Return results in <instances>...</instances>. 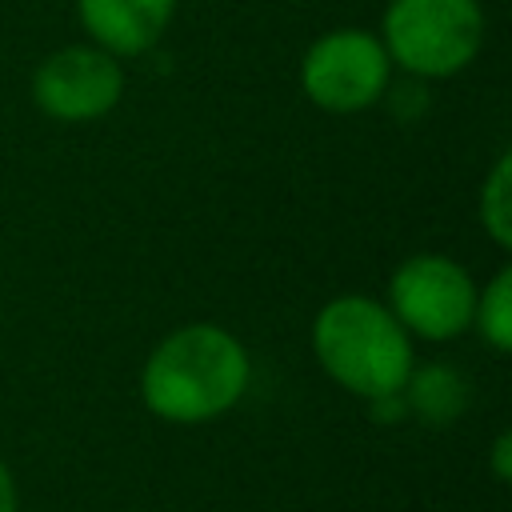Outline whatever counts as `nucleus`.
<instances>
[{"mask_svg":"<svg viewBox=\"0 0 512 512\" xmlns=\"http://www.w3.org/2000/svg\"><path fill=\"white\" fill-rule=\"evenodd\" d=\"M312 356L332 384L360 400L396 396L416 368L412 336L384 300L364 292L332 296L312 320Z\"/></svg>","mask_w":512,"mask_h":512,"instance_id":"2","label":"nucleus"},{"mask_svg":"<svg viewBox=\"0 0 512 512\" xmlns=\"http://www.w3.org/2000/svg\"><path fill=\"white\" fill-rule=\"evenodd\" d=\"M300 88L316 108L352 116L384 100L392 88V60L376 32L332 28L308 44L300 60Z\"/></svg>","mask_w":512,"mask_h":512,"instance_id":"4","label":"nucleus"},{"mask_svg":"<svg viewBox=\"0 0 512 512\" xmlns=\"http://www.w3.org/2000/svg\"><path fill=\"white\" fill-rule=\"evenodd\" d=\"M476 216L480 228L488 232V240L508 252L512 248V152H500L492 160V168L480 180V196H476Z\"/></svg>","mask_w":512,"mask_h":512,"instance_id":"9","label":"nucleus"},{"mask_svg":"<svg viewBox=\"0 0 512 512\" xmlns=\"http://www.w3.org/2000/svg\"><path fill=\"white\" fill-rule=\"evenodd\" d=\"M120 56L96 44H64L48 52L32 72V104L60 124H88L108 116L124 96Z\"/></svg>","mask_w":512,"mask_h":512,"instance_id":"6","label":"nucleus"},{"mask_svg":"<svg viewBox=\"0 0 512 512\" xmlns=\"http://www.w3.org/2000/svg\"><path fill=\"white\" fill-rule=\"evenodd\" d=\"M180 0H76V20L88 44L112 56H144L160 44Z\"/></svg>","mask_w":512,"mask_h":512,"instance_id":"7","label":"nucleus"},{"mask_svg":"<svg viewBox=\"0 0 512 512\" xmlns=\"http://www.w3.org/2000/svg\"><path fill=\"white\" fill-rule=\"evenodd\" d=\"M472 328L496 356H508L512 348V268L508 264L496 268V276L484 288H476Z\"/></svg>","mask_w":512,"mask_h":512,"instance_id":"10","label":"nucleus"},{"mask_svg":"<svg viewBox=\"0 0 512 512\" xmlns=\"http://www.w3.org/2000/svg\"><path fill=\"white\" fill-rule=\"evenodd\" d=\"M408 412H416L428 424H452L468 408V380L452 364H420L408 372L400 388Z\"/></svg>","mask_w":512,"mask_h":512,"instance_id":"8","label":"nucleus"},{"mask_svg":"<svg viewBox=\"0 0 512 512\" xmlns=\"http://www.w3.org/2000/svg\"><path fill=\"white\" fill-rule=\"evenodd\" d=\"M492 476H496L500 484L512 480V436H508V432H500V436L492 440Z\"/></svg>","mask_w":512,"mask_h":512,"instance_id":"11","label":"nucleus"},{"mask_svg":"<svg viewBox=\"0 0 512 512\" xmlns=\"http://www.w3.org/2000/svg\"><path fill=\"white\" fill-rule=\"evenodd\" d=\"M0 512H16V480L4 460H0Z\"/></svg>","mask_w":512,"mask_h":512,"instance_id":"12","label":"nucleus"},{"mask_svg":"<svg viewBox=\"0 0 512 512\" xmlns=\"http://www.w3.org/2000/svg\"><path fill=\"white\" fill-rule=\"evenodd\" d=\"M252 384V356L228 328L192 320L172 328L140 368V400L168 424H208L232 412Z\"/></svg>","mask_w":512,"mask_h":512,"instance_id":"1","label":"nucleus"},{"mask_svg":"<svg viewBox=\"0 0 512 512\" xmlns=\"http://www.w3.org/2000/svg\"><path fill=\"white\" fill-rule=\"evenodd\" d=\"M476 280L468 268L440 252H416L396 264L388 280V312L416 340H456L472 328Z\"/></svg>","mask_w":512,"mask_h":512,"instance_id":"5","label":"nucleus"},{"mask_svg":"<svg viewBox=\"0 0 512 512\" xmlns=\"http://www.w3.org/2000/svg\"><path fill=\"white\" fill-rule=\"evenodd\" d=\"M376 36L392 68L420 80H448L480 56L484 8L480 0H388Z\"/></svg>","mask_w":512,"mask_h":512,"instance_id":"3","label":"nucleus"}]
</instances>
